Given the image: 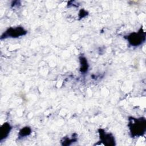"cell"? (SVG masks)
Here are the masks:
<instances>
[{
	"label": "cell",
	"mask_w": 146,
	"mask_h": 146,
	"mask_svg": "<svg viewBox=\"0 0 146 146\" xmlns=\"http://www.w3.org/2000/svg\"><path fill=\"white\" fill-rule=\"evenodd\" d=\"M128 126L132 137L141 136L144 135L146 131V120L143 117H129Z\"/></svg>",
	"instance_id": "6da1fadb"
},
{
	"label": "cell",
	"mask_w": 146,
	"mask_h": 146,
	"mask_svg": "<svg viewBox=\"0 0 146 146\" xmlns=\"http://www.w3.org/2000/svg\"><path fill=\"white\" fill-rule=\"evenodd\" d=\"M27 31L22 26L11 27L8 28L1 36V39L8 38H17L25 35Z\"/></svg>",
	"instance_id": "3957f363"
},
{
	"label": "cell",
	"mask_w": 146,
	"mask_h": 146,
	"mask_svg": "<svg viewBox=\"0 0 146 146\" xmlns=\"http://www.w3.org/2000/svg\"><path fill=\"white\" fill-rule=\"evenodd\" d=\"M100 141L107 146L115 145V139L113 135L111 133L106 132L103 129H98Z\"/></svg>",
	"instance_id": "277c9868"
},
{
	"label": "cell",
	"mask_w": 146,
	"mask_h": 146,
	"mask_svg": "<svg viewBox=\"0 0 146 146\" xmlns=\"http://www.w3.org/2000/svg\"><path fill=\"white\" fill-rule=\"evenodd\" d=\"M76 140V139L73 138V139H70L68 137H64L63 138V140L62 141V145H70L71 143H73L74 141H75Z\"/></svg>",
	"instance_id": "ba28073f"
},
{
	"label": "cell",
	"mask_w": 146,
	"mask_h": 146,
	"mask_svg": "<svg viewBox=\"0 0 146 146\" xmlns=\"http://www.w3.org/2000/svg\"><path fill=\"white\" fill-rule=\"evenodd\" d=\"M31 133V128L30 127H25L22 128L19 132L18 133V138H23L29 135H30Z\"/></svg>",
	"instance_id": "52a82bcc"
},
{
	"label": "cell",
	"mask_w": 146,
	"mask_h": 146,
	"mask_svg": "<svg viewBox=\"0 0 146 146\" xmlns=\"http://www.w3.org/2000/svg\"><path fill=\"white\" fill-rule=\"evenodd\" d=\"M79 60L80 63V71L82 72V74H85L86 72H87L89 67L87 60L85 57L82 56L79 58Z\"/></svg>",
	"instance_id": "8992f818"
},
{
	"label": "cell",
	"mask_w": 146,
	"mask_h": 146,
	"mask_svg": "<svg viewBox=\"0 0 146 146\" xmlns=\"http://www.w3.org/2000/svg\"><path fill=\"white\" fill-rule=\"evenodd\" d=\"M128 41L129 45L133 47H137L141 45L145 40V33L142 28L137 32H133L124 36Z\"/></svg>",
	"instance_id": "7a4b0ae2"
},
{
	"label": "cell",
	"mask_w": 146,
	"mask_h": 146,
	"mask_svg": "<svg viewBox=\"0 0 146 146\" xmlns=\"http://www.w3.org/2000/svg\"><path fill=\"white\" fill-rule=\"evenodd\" d=\"M12 129V127L8 122L4 123L1 127V131H0V140L1 141H3V140H5L9 136L11 130Z\"/></svg>",
	"instance_id": "5b68a950"
}]
</instances>
